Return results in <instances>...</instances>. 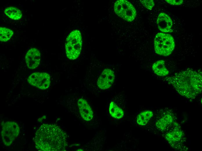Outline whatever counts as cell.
I'll return each instance as SVG.
<instances>
[{"instance_id":"7c38bea8","label":"cell","mask_w":202,"mask_h":151,"mask_svg":"<svg viewBox=\"0 0 202 151\" xmlns=\"http://www.w3.org/2000/svg\"><path fill=\"white\" fill-rule=\"evenodd\" d=\"M153 71L157 75L161 76L167 75L169 71L165 67L164 61L158 60L153 64L152 66Z\"/></svg>"},{"instance_id":"30bf717a","label":"cell","mask_w":202,"mask_h":151,"mask_svg":"<svg viewBox=\"0 0 202 151\" xmlns=\"http://www.w3.org/2000/svg\"><path fill=\"white\" fill-rule=\"evenodd\" d=\"M156 23L158 28L161 31L165 33L173 32V21L167 14L163 12L160 13L158 17Z\"/></svg>"},{"instance_id":"d6986e66","label":"cell","mask_w":202,"mask_h":151,"mask_svg":"<svg viewBox=\"0 0 202 151\" xmlns=\"http://www.w3.org/2000/svg\"><path fill=\"white\" fill-rule=\"evenodd\" d=\"M142 4L146 8L151 10L154 5V2L153 0H140Z\"/></svg>"},{"instance_id":"4fadbf2b","label":"cell","mask_w":202,"mask_h":151,"mask_svg":"<svg viewBox=\"0 0 202 151\" xmlns=\"http://www.w3.org/2000/svg\"><path fill=\"white\" fill-rule=\"evenodd\" d=\"M173 121L172 116L167 114L158 120L156 122V125L157 129L160 130H164L171 124Z\"/></svg>"},{"instance_id":"5b68a950","label":"cell","mask_w":202,"mask_h":151,"mask_svg":"<svg viewBox=\"0 0 202 151\" xmlns=\"http://www.w3.org/2000/svg\"><path fill=\"white\" fill-rule=\"evenodd\" d=\"M114 11L118 16L129 22L134 20L136 15L135 7L131 3L126 0H118L116 1Z\"/></svg>"},{"instance_id":"277c9868","label":"cell","mask_w":202,"mask_h":151,"mask_svg":"<svg viewBox=\"0 0 202 151\" xmlns=\"http://www.w3.org/2000/svg\"><path fill=\"white\" fill-rule=\"evenodd\" d=\"M82 39L80 31L75 30L68 36L65 44L66 56L70 60H73L79 56L82 47Z\"/></svg>"},{"instance_id":"ac0fdd59","label":"cell","mask_w":202,"mask_h":151,"mask_svg":"<svg viewBox=\"0 0 202 151\" xmlns=\"http://www.w3.org/2000/svg\"><path fill=\"white\" fill-rule=\"evenodd\" d=\"M13 34V31L6 27L0 28V40L5 42L9 40Z\"/></svg>"},{"instance_id":"6da1fadb","label":"cell","mask_w":202,"mask_h":151,"mask_svg":"<svg viewBox=\"0 0 202 151\" xmlns=\"http://www.w3.org/2000/svg\"><path fill=\"white\" fill-rule=\"evenodd\" d=\"M37 148L43 151H66L68 145L66 133L58 126L44 124L37 130L34 138Z\"/></svg>"},{"instance_id":"7a4b0ae2","label":"cell","mask_w":202,"mask_h":151,"mask_svg":"<svg viewBox=\"0 0 202 151\" xmlns=\"http://www.w3.org/2000/svg\"><path fill=\"white\" fill-rule=\"evenodd\" d=\"M164 78L180 94L188 98H194L201 92L202 77L200 70L188 69Z\"/></svg>"},{"instance_id":"3957f363","label":"cell","mask_w":202,"mask_h":151,"mask_svg":"<svg viewBox=\"0 0 202 151\" xmlns=\"http://www.w3.org/2000/svg\"><path fill=\"white\" fill-rule=\"evenodd\" d=\"M154 45L156 53L164 56L171 54L175 46L173 37L169 34L163 33H159L156 35Z\"/></svg>"},{"instance_id":"ffe728a7","label":"cell","mask_w":202,"mask_h":151,"mask_svg":"<svg viewBox=\"0 0 202 151\" xmlns=\"http://www.w3.org/2000/svg\"><path fill=\"white\" fill-rule=\"evenodd\" d=\"M166 2L169 4L172 5H179L182 4L183 2L182 0H166Z\"/></svg>"},{"instance_id":"2e32d148","label":"cell","mask_w":202,"mask_h":151,"mask_svg":"<svg viewBox=\"0 0 202 151\" xmlns=\"http://www.w3.org/2000/svg\"><path fill=\"white\" fill-rule=\"evenodd\" d=\"M109 110L111 115L115 118L120 119L124 115L123 110L113 101L111 102Z\"/></svg>"},{"instance_id":"8fae6325","label":"cell","mask_w":202,"mask_h":151,"mask_svg":"<svg viewBox=\"0 0 202 151\" xmlns=\"http://www.w3.org/2000/svg\"><path fill=\"white\" fill-rule=\"evenodd\" d=\"M77 104L80 114L82 118L86 121L92 120L93 116V112L87 101L84 99L80 98L78 100Z\"/></svg>"},{"instance_id":"9c48e42d","label":"cell","mask_w":202,"mask_h":151,"mask_svg":"<svg viewBox=\"0 0 202 151\" xmlns=\"http://www.w3.org/2000/svg\"><path fill=\"white\" fill-rule=\"evenodd\" d=\"M25 58L28 68L30 69H34L37 67L40 64L41 54L37 48H31L27 51Z\"/></svg>"},{"instance_id":"52a82bcc","label":"cell","mask_w":202,"mask_h":151,"mask_svg":"<svg viewBox=\"0 0 202 151\" xmlns=\"http://www.w3.org/2000/svg\"><path fill=\"white\" fill-rule=\"evenodd\" d=\"M27 81L30 85L41 89H47L50 83V76L46 73H34L29 76Z\"/></svg>"},{"instance_id":"9a60e30c","label":"cell","mask_w":202,"mask_h":151,"mask_svg":"<svg viewBox=\"0 0 202 151\" xmlns=\"http://www.w3.org/2000/svg\"><path fill=\"white\" fill-rule=\"evenodd\" d=\"M182 132L179 130L175 129L167 133L165 136L166 140L172 143L179 142L182 137Z\"/></svg>"},{"instance_id":"ba28073f","label":"cell","mask_w":202,"mask_h":151,"mask_svg":"<svg viewBox=\"0 0 202 151\" xmlns=\"http://www.w3.org/2000/svg\"><path fill=\"white\" fill-rule=\"evenodd\" d=\"M114 72L109 69H105L98 79L97 85L101 89L104 90L110 87L115 79Z\"/></svg>"},{"instance_id":"5bb4252c","label":"cell","mask_w":202,"mask_h":151,"mask_svg":"<svg viewBox=\"0 0 202 151\" xmlns=\"http://www.w3.org/2000/svg\"><path fill=\"white\" fill-rule=\"evenodd\" d=\"M153 115V112L151 111L145 110L143 111L137 116L136 122L140 125H145L149 121Z\"/></svg>"},{"instance_id":"8992f818","label":"cell","mask_w":202,"mask_h":151,"mask_svg":"<svg viewBox=\"0 0 202 151\" xmlns=\"http://www.w3.org/2000/svg\"><path fill=\"white\" fill-rule=\"evenodd\" d=\"M20 131L19 125L13 121H7L2 124L1 136L4 144L10 145L18 136Z\"/></svg>"},{"instance_id":"e0dca14e","label":"cell","mask_w":202,"mask_h":151,"mask_svg":"<svg viewBox=\"0 0 202 151\" xmlns=\"http://www.w3.org/2000/svg\"><path fill=\"white\" fill-rule=\"evenodd\" d=\"M4 12L9 18L16 20L20 19L22 15L21 11L17 8L13 7L6 8Z\"/></svg>"}]
</instances>
